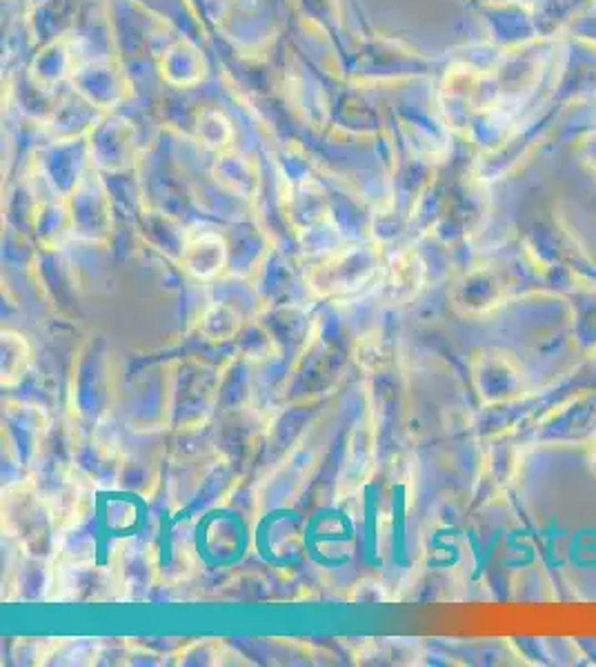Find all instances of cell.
Instances as JSON below:
<instances>
[{
    "label": "cell",
    "instance_id": "cell-1",
    "mask_svg": "<svg viewBox=\"0 0 596 667\" xmlns=\"http://www.w3.org/2000/svg\"><path fill=\"white\" fill-rule=\"evenodd\" d=\"M592 465H594V470H596V452H594V456H592Z\"/></svg>",
    "mask_w": 596,
    "mask_h": 667
}]
</instances>
